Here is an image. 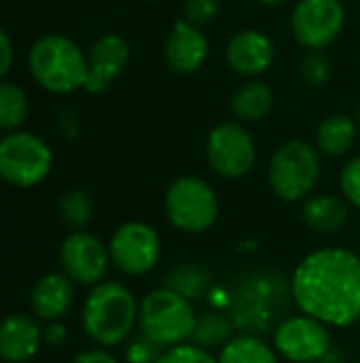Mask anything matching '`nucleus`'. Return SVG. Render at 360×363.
<instances>
[{
	"label": "nucleus",
	"mask_w": 360,
	"mask_h": 363,
	"mask_svg": "<svg viewBox=\"0 0 360 363\" xmlns=\"http://www.w3.org/2000/svg\"><path fill=\"white\" fill-rule=\"evenodd\" d=\"M291 296L303 315L344 330L360 321V255L344 247L308 253L291 277Z\"/></svg>",
	"instance_id": "nucleus-1"
},
{
	"label": "nucleus",
	"mask_w": 360,
	"mask_h": 363,
	"mask_svg": "<svg viewBox=\"0 0 360 363\" xmlns=\"http://www.w3.org/2000/svg\"><path fill=\"white\" fill-rule=\"evenodd\" d=\"M140 302L132 289L119 281H102L93 285L81 308V325L85 336L104 349L123 345L138 325Z\"/></svg>",
	"instance_id": "nucleus-2"
},
{
	"label": "nucleus",
	"mask_w": 360,
	"mask_h": 363,
	"mask_svg": "<svg viewBox=\"0 0 360 363\" xmlns=\"http://www.w3.org/2000/svg\"><path fill=\"white\" fill-rule=\"evenodd\" d=\"M28 66L34 81L51 94H72L85 89L87 55L64 34L40 36L28 55Z\"/></svg>",
	"instance_id": "nucleus-3"
},
{
	"label": "nucleus",
	"mask_w": 360,
	"mask_h": 363,
	"mask_svg": "<svg viewBox=\"0 0 360 363\" xmlns=\"http://www.w3.org/2000/svg\"><path fill=\"white\" fill-rule=\"evenodd\" d=\"M195 321L197 315L193 302L170 287L161 285L140 300V332L163 349L189 342L195 330Z\"/></svg>",
	"instance_id": "nucleus-4"
},
{
	"label": "nucleus",
	"mask_w": 360,
	"mask_h": 363,
	"mask_svg": "<svg viewBox=\"0 0 360 363\" xmlns=\"http://www.w3.org/2000/svg\"><path fill=\"white\" fill-rule=\"evenodd\" d=\"M320 151L303 140L284 143L272 157L267 181L272 191L284 202H303L320 181Z\"/></svg>",
	"instance_id": "nucleus-5"
},
{
	"label": "nucleus",
	"mask_w": 360,
	"mask_h": 363,
	"mask_svg": "<svg viewBox=\"0 0 360 363\" xmlns=\"http://www.w3.org/2000/svg\"><path fill=\"white\" fill-rule=\"evenodd\" d=\"M168 221L185 234L208 232L221 213V202L214 187L199 177H178L166 191Z\"/></svg>",
	"instance_id": "nucleus-6"
},
{
	"label": "nucleus",
	"mask_w": 360,
	"mask_h": 363,
	"mask_svg": "<svg viewBox=\"0 0 360 363\" xmlns=\"http://www.w3.org/2000/svg\"><path fill=\"white\" fill-rule=\"evenodd\" d=\"M53 168L51 147L34 132H6L0 138V179L13 187H34Z\"/></svg>",
	"instance_id": "nucleus-7"
},
{
	"label": "nucleus",
	"mask_w": 360,
	"mask_h": 363,
	"mask_svg": "<svg viewBox=\"0 0 360 363\" xmlns=\"http://www.w3.org/2000/svg\"><path fill=\"white\" fill-rule=\"evenodd\" d=\"M161 238L157 230L144 221H127L119 225L110 240V264L125 277H144L161 259Z\"/></svg>",
	"instance_id": "nucleus-8"
},
{
	"label": "nucleus",
	"mask_w": 360,
	"mask_h": 363,
	"mask_svg": "<svg viewBox=\"0 0 360 363\" xmlns=\"http://www.w3.org/2000/svg\"><path fill=\"white\" fill-rule=\"evenodd\" d=\"M274 349L289 363H320L331 355V328L310 315L286 317L274 330Z\"/></svg>",
	"instance_id": "nucleus-9"
},
{
	"label": "nucleus",
	"mask_w": 360,
	"mask_h": 363,
	"mask_svg": "<svg viewBox=\"0 0 360 363\" xmlns=\"http://www.w3.org/2000/svg\"><path fill=\"white\" fill-rule=\"evenodd\" d=\"M206 157L216 174L225 179H242L255 168L257 145L252 134L240 121H223L208 134Z\"/></svg>",
	"instance_id": "nucleus-10"
},
{
	"label": "nucleus",
	"mask_w": 360,
	"mask_h": 363,
	"mask_svg": "<svg viewBox=\"0 0 360 363\" xmlns=\"http://www.w3.org/2000/svg\"><path fill=\"white\" fill-rule=\"evenodd\" d=\"M346 26V6L342 0H299L291 15L295 40L312 51L327 49L337 40Z\"/></svg>",
	"instance_id": "nucleus-11"
},
{
	"label": "nucleus",
	"mask_w": 360,
	"mask_h": 363,
	"mask_svg": "<svg viewBox=\"0 0 360 363\" xmlns=\"http://www.w3.org/2000/svg\"><path fill=\"white\" fill-rule=\"evenodd\" d=\"M59 266L74 285L93 287L106 281L108 268L112 266L108 245L85 230L70 232L59 247Z\"/></svg>",
	"instance_id": "nucleus-12"
},
{
	"label": "nucleus",
	"mask_w": 360,
	"mask_h": 363,
	"mask_svg": "<svg viewBox=\"0 0 360 363\" xmlns=\"http://www.w3.org/2000/svg\"><path fill=\"white\" fill-rule=\"evenodd\" d=\"M208 53L210 43L199 26L187 19L174 23L163 47V57L170 70L178 74H193L206 64Z\"/></svg>",
	"instance_id": "nucleus-13"
},
{
	"label": "nucleus",
	"mask_w": 360,
	"mask_h": 363,
	"mask_svg": "<svg viewBox=\"0 0 360 363\" xmlns=\"http://www.w3.org/2000/svg\"><path fill=\"white\" fill-rule=\"evenodd\" d=\"M129 64V45L119 34H102L87 55V83L89 94H102Z\"/></svg>",
	"instance_id": "nucleus-14"
},
{
	"label": "nucleus",
	"mask_w": 360,
	"mask_h": 363,
	"mask_svg": "<svg viewBox=\"0 0 360 363\" xmlns=\"http://www.w3.org/2000/svg\"><path fill=\"white\" fill-rule=\"evenodd\" d=\"M276 47L261 30H242L227 45V64L242 77H259L272 68Z\"/></svg>",
	"instance_id": "nucleus-15"
},
{
	"label": "nucleus",
	"mask_w": 360,
	"mask_h": 363,
	"mask_svg": "<svg viewBox=\"0 0 360 363\" xmlns=\"http://www.w3.org/2000/svg\"><path fill=\"white\" fill-rule=\"evenodd\" d=\"M74 304V283L64 272H49L34 281L30 289L32 313L45 321H62Z\"/></svg>",
	"instance_id": "nucleus-16"
},
{
	"label": "nucleus",
	"mask_w": 360,
	"mask_h": 363,
	"mask_svg": "<svg viewBox=\"0 0 360 363\" xmlns=\"http://www.w3.org/2000/svg\"><path fill=\"white\" fill-rule=\"evenodd\" d=\"M42 345V328L32 317L17 313L0 321V359L4 363L30 362Z\"/></svg>",
	"instance_id": "nucleus-17"
},
{
	"label": "nucleus",
	"mask_w": 360,
	"mask_h": 363,
	"mask_svg": "<svg viewBox=\"0 0 360 363\" xmlns=\"http://www.w3.org/2000/svg\"><path fill=\"white\" fill-rule=\"evenodd\" d=\"M350 217L348 202L333 194H314L301 204L303 223L318 234H335L339 232Z\"/></svg>",
	"instance_id": "nucleus-18"
},
{
	"label": "nucleus",
	"mask_w": 360,
	"mask_h": 363,
	"mask_svg": "<svg viewBox=\"0 0 360 363\" xmlns=\"http://www.w3.org/2000/svg\"><path fill=\"white\" fill-rule=\"evenodd\" d=\"M274 106V91L263 81H248L231 96V113L240 123L263 121Z\"/></svg>",
	"instance_id": "nucleus-19"
},
{
	"label": "nucleus",
	"mask_w": 360,
	"mask_h": 363,
	"mask_svg": "<svg viewBox=\"0 0 360 363\" xmlns=\"http://www.w3.org/2000/svg\"><path fill=\"white\" fill-rule=\"evenodd\" d=\"M359 125L348 115H331L316 130V149L329 157L346 155L356 143Z\"/></svg>",
	"instance_id": "nucleus-20"
},
{
	"label": "nucleus",
	"mask_w": 360,
	"mask_h": 363,
	"mask_svg": "<svg viewBox=\"0 0 360 363\" xmlns=\"http://www.w3.org/2000/svg\"><path fill=\"white\" fill-rule=\"evenodd\" d=\"M219 363H280L274 345L257 334H236L216 355Z\"/></svg>",
	"instance_id": "nucleus-21"
},
{
	"label": "nucleus",
	"mask_w": 360,
	"mask_h": 363,
	"mask_svg": "<svg viewBox=\"0 0 360 363\" xmlns=\"http://www.w3.org/2000/svg\"><path fill=\"white\" fill-rule=\"evenodd\" d=\"M233 336H236L233 321L219 311H208L197 317L195 330L189 342L212 353V351H221Z\"/></svg>",
	"instance_id": "nucleus-22"
},
{
	"label": "nucleus",
	"mask_w": 360,
	"mask_h": 363,
	"mask_svg": "<svg viewBox=\"0 0 360 363\" xmlns=\"http://www.w3.org/2000/svg\"><path fill=\"white\" fill-rule=\"evenodd\" d=\"M163 287H170L176 294H180L193 302V300H202L210 294L212 277L206 268H202L197 264H182V266L172 268L166 274Z\"/></svg>",
	"instance_id": "nucleus-23"
},
{
	"label": "nucleus",
	"mask_w": 360,
	"mask_h": 363,
	"mask_svg": "<svg viewBox=\"0 0 360 363\" xmlns=\"http://www.w3.org/2000/svg\"><path fill=\"white\" fill-rule=\"evenodd\" d=\"M30 113V100L23 87L11 81H0V132H15L23 125Z\"/></svg>",
	"instance_id": "nucleus-24"
},
{
	"label": "nucleus",
	"mask_w": 360,
	"mask_h": 363,
	"mask_svg": "<svg viewBox=\"0 0 360 363\" xmlns=\"http://www.w3.org/2000/svg\"><path fill=\"white\" fill-rule=\"evenodd\" d=\"M59 217L72 230H85L93 217V200L83 189H70L59 200Z\"/></svg>",
	"instance_id": "nucleus-25"
},
{
	"label": "nucleus",
	"mask_w": 360,
	"mask_h": 363,
	"mask_svg": "<svg viewBox=\"0 0 360 363\" xmlns=\"http://www.w3.org/2000/svg\"><path fill=\"white\" fill-rule=\"evenodd\" d=\"M155 363H219V359L210 351L195 347L193 342H185L166 349Z\"/></svg>",
	"instance_id": "nucleus-26"
},
{
	"label": "nucleus",
	"mask_w": 360,
	"mask_h": 363,
	"mask_svg": "<svg viewBox=\"0 0 360 363\" xmlns=\"http://www.w3.org/2000/svg\"><path fill=\"white\" fill-rule=\"evenodd\" d=\"M331 62L327 55L318 53V51H312L303 57L301 62V77L308 85L312 87H320L325 85L329 79H331Z\"/></svg>",
	"instance_id": "nucleus-27"
},
{
	"label": "nucleus",
	"mask_w": 360,
	"mask_h": 363,
	"mask_svg": "<svg viewBox=\"0 0 360 363\" xmlns=\"http://www.w3.org/2000/svg\"><path fill=\"white\" fill-rule=\"evenodd\" d=\"M163 351H166L163 347H159L155 340H151L149 336H144V334L140 332V336H136V338L127 345V349H125V362L155 363L161 357Z\"/></svg>",
	"instance_id": "nucleus-28"
},
{
	"label": "nucleus",
	"mask_w": 360,
	"mask_h": 363,
	"mask_svg": "<svg viewBox=\"0 0 360 363\" xmlns=\"http://www.w3.org/2000/svg\"><path fill=\"white\" fill-rule=\"evenodd\" d=\"M185 19L195 26L212 23L221 13V0H185L182 4Z\"/></svg>",
	"instance_id": "nucleus-29"
},
{
	"label": "nucleus",
	"mask_w": 360,
	"mask_h": 363,
	"mask_svg": "<svg viewBox=\"0 0 360 363\" xmlns=\"http://www.w3.org/2000/svg\"><path fill=\"white\" fill-rule=\"evenodd\" d=\"M339 187L344 194V200L352 206L360 208V155L350 160L339 177Z\"/></svg>",
	"instance_id": "nucleus-30"
},
{
	"label": "nucleus",
	"mask_w": 360,
	"mask_h": 363,
	"mask_svg": "<svg viewBox=\"0 0 360 363\" xmlns=\"http://www.w3.org/2000/svg\"><path fill=\"white\" fill-rule=\"evenodd\" d=\"M72 363H119V359L108 349L93 347V349H85V351L76 353Z\"/></svg>",
	"instance_id": "nucleus-31"
},
{
	"label": "nucleus",
	"mask_w": 360,
	"mask_h": 363,
	"mask_svg": "<svg viewBox=\"0 0 360 363\" xmlns=\"http://www.w3.org/2000/svg\"><path fill=\"white\" fill-rule=\"evenodd\" d=\"M68 340V332L66 328L62 325V321H51L42 328V342L47 347H62L64 342Z\"/></svg>",
	"instance_id": "nucleus-32"
},
{
	"label": "nucleus",
	"mask_w": 360,
	"mask_h": 363,
	"mask_svg": "<svg viewBox=\"0 0 360 363\" xmlns=\"http://www.w3.org/2000/svg\"><path fill=\"white\" fill-rule=\"evenodd\" d=\"M11 64H13V43L11 36L0 28V81L8 72Z\"/></svg>",
	"instance_id": "nucleus-33"
},
{
	"label": "nucleus",
	"mask_w": 360,
	"mask_h": 363,
	"mask_svg": "<svg viewBox=\"0 0 360 363\" xmlns=\"http://www.w3.org/2000/svg\"><path fill=\"white\" fill-rule=\"evenodd\" d=\"M257 2H261V4H265V6H280V4H284V2H289V0H257Z\"/></svg>",
	"instance_id": "nucleus-34"
},
{
	"label": "nucleus",
	"mask_w": 360,
	"mask_h": 363,
	"mask_svg": "<svg viewBox=\"0 0 360 363\" xmlns=\"http://www.w3.org/2000/svg\"><path fill=\"white\" fill-rule=\"evenodd\" d=\"M359 123H360V106H359Z\"/></svg>",
	"instance_id": "nucleus-35"
}]
</instances>
